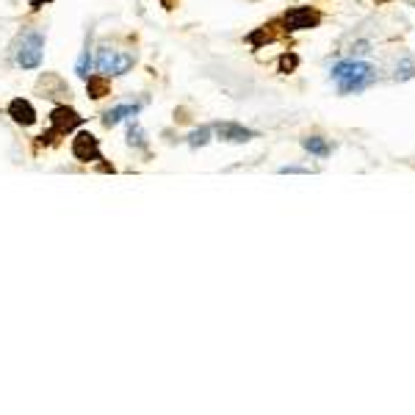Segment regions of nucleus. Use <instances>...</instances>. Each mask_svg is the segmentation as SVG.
I'll return each mask as SVG.
<instances>
[{
  "label": "nucleus",
  "instance_id": "nucleus-6",
  "mask_svg": "<svg viewBox=\"0 0 415 415\" xmlns=\"http://www.w3.org/2000/svg\"><path fill=\"white\" fill-rule=\"evenodd\" d=\"M214 133L222 138V142H230V144H247L257 136L255 130L238 125V122H216L214 125Z\"/></svg>",
  "mask_w": 415,
  "mask_h": 415
},
{
  "label": "nucleus",
  "instance_id": "nucleus-7",
  "mask_svg": "<svg viewBox=\"0 0 415 415\" xmlns=\"http://www.w3.org/2000/svg\"><path fill=\"white\" fill-rule=\"evenodd\" d=\"M73 155L78 158V161H84V164H89V161H100V142L89 133V130H84V133H78L75 138H73Z\"/></svg>",
  "mask_w": 415,
  "mask_h": 415
},
{
  "label": "nucleus",
  "instance_id": "nucleus-3",
  "mask_svg": "<svg viewBox=\"0 0 415 415\" xmlns=\"http://www.w3.org/2000/svg\"><path fill=\"white\" fill-rule=\"evenodd\" d=\"M95 64H97V73H100V75L111 78V75H125V73H130L133 64H136V55L127 53V50H119V47H108V45H105V47L97 50Z\"/></svg>",
  "mask_w": 415,
  "mask_h": 415
},
{
  "label": "nucleus",
  "instance_id": "nucleus-17",
  "mask_svg": "<svg viewBox=\"0 0 415 415\" xmlns=\"http://www.w3.org/2000/svg\"><path fill=\"white\" fill-rule=\"evenodd\" d=\"M352 53H355V55H368V53H371V45H368V42H357V45L352 47Z\"/></svg>",
  "mask_w": 415,
  "mask_h": 415
},
{
  "label": "nucleus",
  "instance_id": "nucleus-13",
  "mask_svg": "<svg viewBox=\"0 0 415 415\" xmlns=\"http://www.w3.org/2000/svg\"><path fill=\"white\" fill-rule=\"evenodd\" d=\"M127 144H130V147H144V144H147V136H144V130L138 127V125H130V130H127Z\"/></svg>",
  "mask_w": 415,
  "mask_h": 415
},
{
  "label": "nucleus",
  "instance_id": "nucleus-11",
  "mask_svg": "<svg viewBox=\"0 0 415 415\" xmlns=\"http://www.w3.org/2000/svg\"><path fill=\"white\" fill-rule=\"evenodd\" d=\"M302 147H305L310 155H316V158H327V155H329V144L324 142L321 136H307V138H302Z\"/></svg>",
  "mask_w": 415,
  "mask_h": 415
},
{
  "label": "nucleus",
  "instance_id": "nucleus-16",
  "mask_svg": "<svg viewBox=\"0 0 415 415\" xmlns=\"http://www.w3.org/2000/svg\"><path fill=\"white\" fill-rule=\"evenodd\" d=\"M75 73H78L84 81L89 78V47L81 53V58H78V69H75Z\"/></svg>",
  "mask_w": 415,
  "mask_h": 415
},
{
  "label": "nucleus",
  "instance_id": "nucleus-14",
  "mask_svg": "<svg viewBox=\"0 0 415 415\" xmlns=\"http://www.w3.org/2000/svg\"><path fill=\"white\" fill-rule=\"evenodd\" d=\"M208 142H211V127H199V130H194L188 136V144L191 147H205Z\"/></svg>",
  "mask_w": 415,
  "mask_h": 415
},
{
  "label": "nucleus",
  "instance_id": "nucleus-15",
  "mask_svg": "<svg viewBox=\"0 0 415 415\" xmlns=\"http://www.w3.org/2000/svg\"><path fill=\"white\" fill-rule=\"evenodd\" d=\"M297 64H299V58H297L294 53H286V55L280 58V73H294Z\"/></svg>",
  "mask_w": 415,
  "mask_h": 415
},
{
  "label": "nucleus",
  "instance_id": "nucleus-10",
  "mask_svg": "<svg viewBox=\"0 0 415 415\" xmlns=\"http://www.w3.org/2000/svg\"><path fill=\"white\" fill-rule=\"evenodd\" d=\"M86 92L92 100H103L105 95H111V84L105 75H92V78H86Z\"/></svg>",
  "mask_w": 415,
  "mask_h": 415
},
{
  "label": "nucleus",
  "instance_id": "nucleus-5",
  "mask_svg": "<svg viewBox=\"0 0 415 415\" xmlns=\"http://www.w3.org/2000/svg\"><path fill=\"white\" fill-rule=\"evenodd\" d=\"M84 122V116L75 111V108H66V105H58V108H53V114H50V130L55 133V136H66L69 130H75L78 125Z\"/></svg>",
  "mask_w": 415,
  "mask_h": 415
},
{
  "label": "nucleus",
  "instance_id": "nucleus-9",
  "mask_svg": "<svg viewBox=\"0 0 415 415\" xmlns=\"http://www.w3.org/2000/svg\"><path fill=\"white\" fill-rule=\"evenodd\" d=\"M138 111H142V103H122V105L111 108V111L103 116V125H105V127H114V125H119L122 119H127V116H136Z\"/></svg>",
  "mask_w": 415,
  "mask_h": 415
},
{
  "label": "nucleus",
  "instance_id": "nucleus-4",
  "mask_svg": "<svg viewBox=\"0 0 415 415\" xmlns=\"http://www.w3.org/2000/svg\"><path fill=\"white\" fill-rule=\"evenodd\" d=\"M321 23V14L313 9V6H297V9H288L286 17H283V25L286 31H307V28H316Z\"/></svg>",
  "mask_w": 415,
  "mask_h": 415
},
{
  "label": "nucleus",
  "instance_id": "nucleus-8",
  "mask_svg": "<svg viewBox=\"0 0 415 415\" xmlns=\"http://www.w3.org/2000/svg\"><path fill=\"white\" fill-rule=\"evenodd\" d=\"M9 116H12L17 125H23V127H31V125L36 122V111H34V105H31L28 100H23V97H17V100H12V103H9Z\"/></svg>",
  "mask_w": 415,
  "mask_h": 415
},
{
  "label": "nucleus",
  "instance_id": "nucleus-1",
  "mask_svg": "<svg viewBox=\"0 0 415 415\" xmlns=\"http://www.w3.org/2000/svg\"><path fill=\"white\" fill-rule=\"evenodd\" d=\"M332 81L340 95H360L371 84H377V69L360 58H343L332 66Z\"/></svg>",
  "mask_w": 415,
  "mask_h": 415
},
{
  "label": "nucleus",
  "instance_id": "nucleus-2",
  "mask_svg": "<svg viewBox=\"0 0 415 415\" xmlns=\"http://www.w3.org/2000/svg\"><path fill=\"white\" fill-rule=\"evenodd\" d=\"M14 61L23 69H36L45 58V34L39 28H25L17 39H14Z\"/></svg>",
  "mask_w": 415,
  "mask_h": 415
},
{
  "label": "nucleus",
  "instance_id": "nucleus-12",
  "mask_svg": "<svg viewBox=\"0 0 415 415\" xmlns=\"http://www.w3.org/2000/svg\"><path fill=\"white\" fill-rule=\"evenodd\" d=\"M410 78H415V61L407 55V58H401L399 66H396V81H410Z\"/></svg>",
  "mask_w": 415,
  "mask_h": 415
},
{
  "label": "nucleus",
  "instance_id": "nucleus-18",
  "mask_svg": "<svg viewBox=\"0 0 415 415\" xmlns=\"http://www.w3.org/2000/svg\"><path fill=\"white\" fill-rule=\"evenodd\" d=\"M280 172L283 175H310V169H305V166H283Z\"/></svg>",
  "mask_w": 415,
  "mask_h": 415
}]
</instances>
